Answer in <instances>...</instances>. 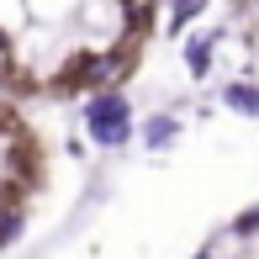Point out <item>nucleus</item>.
I'll use <instances>...</instances> for the list:
<instances>
[{"mask_svg":"<svg viewBox=\"0 0 259 259\" xmlns=\"http://www.w3.org/2000/svg\"><path fill=\"white\" fill-rule=\"evenodd\" d=\"M90 133H96V143H127V101L96 96L90 101Z\"/></svg>","mask_w":259,"mask_h":259,"instance_id":"f257e3e1","label":"nucleus"},{"mask_svg":"<svg viewBox=\"0 0 259 259\" xmlns=\"http://www.w3.org/2000/svg\"><path fill=\"white\" fill-rule=\"evenodd\" d=\"M228 106H238L243 116H259V90L254 85H228Z\"/></svg>","mask_w":259,"mask_h":259,"instance_id":"f03ea898","label":"nucleus"},{"mask_svg":"<svg viewBox=\"0 0 259 259\" xmlns=\"http://www.w3.org/2000/svg\"><path fill=\"white\" fill-rule=\"evenodd\" d=\"M201 11H206V0H175V21H191Z\"/></svg>","mask_w":259,"mask_h":259,"instance_id":"7ed1b4c3","label":"nucleus"},{"mask_svg":"<svg viewBox=\"0 0 259 259\" xmlns=\"http://www.w3.org/2000/svg\"><path fill=\"white\" fill-rule=\"evenodd\" d=\"M169 138H175V122H164V116L148 122V143H169Z\"/></svg>","mask_w":259,"mask_h":259,"instance_id":"20e7f679","label":"nucleus"},{"mask_svg":"<svg viewBox=\"0 0 259 259\" xmlns=\"http://www.w3.org/2000/svg\"><path fill=\"white\" fill-rule=\"evenodd\" d=\"M206 53H211V42H191V69L196 74H206Z\"/></svg>","mask_w":259,"mask_h":259,"instance_id":"39448f33","label":"nucleus"},{"mask_svg":"<svg viewBox=\"0 0 259 259\" xmlns=\"http://www.w3.org/2000/svg\"><path fill=\"white\" fill-rule=\"evenodd\" d=\"M259 228V211H249V217H238V233H254Z\"/></svg>","mask_w":259,"mask_h":259,"instance_id":"423d86ee","label":"nucleus"}]
</instances>
